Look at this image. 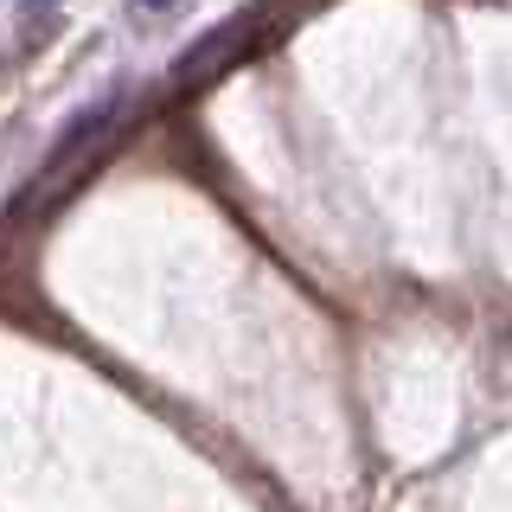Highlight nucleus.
I'll list each match as a JSON object with an SVG mask.
<instances>
[{
	"mask_svg": "<svg viewBox=\"0 0 512 512\" xmlns=\"http://www.w3.org/2000/svg\"><path fill=\"white\" fill-rule=\"evenodd\" d=\"M109 122H116V103H96L90 116H77L71 128H64V141H58V148H52V167H64V160H71V154H84V148H90L96 135H103Z\"/></svg>",
	"mask_w": 512,
	"mask_h": 512,
	"instance_id": "obj_1",
	"label": "nucleus"
},
{
	"mask_svg": "<svg viewBox=\"0 0 512 512\" xmlns=\"http://www.w3.org/2000/svg\"><path fill=\"white\" fill-rule=\"evenodd\" d=\"M186 7V0H135V13H148V20H154V13H180Z\"/></svg>",
	"mask_w": 512,
	"mask_h": 512,
	"instance_id": "obj_2",
	"label": "nucleus"
},
{
	"mask_svg": "<svg viewBox=\"0 0 512 512\" xmlns=\"http://www.w3.org/2000/svg\"><path fill=\"white\" fill-rule=\"evenodd\" d=\"M45 7H58V0H26V7H20V13H26V20H39V13H45Z\"/></svg>",
	"mask_w": 512,
	"mask_h": 512,
	"instance_id": "obj_3",
	"label": "nucleus"
}]
</instances>
